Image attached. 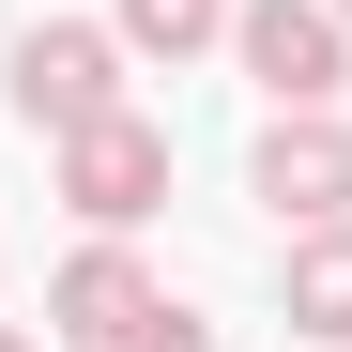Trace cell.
<instances>
[{"label":"cell","instance_id":"cell-8","mask_svg":"<svg viewBox=\"0 0 352 352\" xmlns=\"http://www.w3.org/2000/svg\"><path fill=\"white\" fill-rule=\"evenodd\" d=\"M107 352H214V322H199V307H184V291H153V307H138V322H123V337H107Z\"/></svg>","mask_w":352,"mask_h":352},{"label":"cell","instance_id":"cell-10","mask_svg":"<svg viewBox=\"0 0 352 352\" xmlns=\"http://www.w3.org/2000/svg\"><path fill=\"white\" fill-rule=\"evenodd\" d=\"M337 31H352V0H337Z\"/></svg>","mask_w":352,"mask_h":352},{"label":"cell","instance_id":"cell-6","mask_svg":"<svg viewBox=\"0 0 352 352\" xmlns=\"http://www.w3.org/2000/svg\"><path fill=\"white\" fill-rule=\"evenodd\" d=\"M291 337H322V352H352V214H322V230H291Z\"/></svg>","mask_w":352,"mask_h":352},{"label":"cell","instance_id":"cell-7","mask_svg":"<svg viewBox=\"0 0 352 352\" xmlns=\"http://www.w3.org/2000/svg\"><path fill=\"white\" fill-rule=\"evenodd\" d=\"M107 31H123V46H153V62H199V46L230 31V0H123Z\"/></svg>","mask_w":352,"mask_h":352},{"label":"cell","instance_id":"cell-2","mask_svg":"<svg viewBox=\"0 0 352 352\" xmlns=\"http://www.w3.org/2000/svg\"><path fill=\"white\" fill-rule=\"evenodd\" d=\"M46 153H62V214H77V230H138V214L168 199V123H138V107H107V123L46 138Z\"/></svg>","mask_w":352,"mask_h":352},{"label":"cell","instance_id":"cell-5","mask_svg":"<svg viewBox=\"0 0 352 352\" xmlns=\"http://www.w3.org/2000/svg\"><path fill=\"white\" fill-rule=\"evenodd\" d=\"M138 307H153V276H138V245H123V230H92V245L46 276V337H77V352H107Z\"/></svg>","mask_w":352,"mask_h":352},{"label":"cell","instance_id":"cell-4","mask_svg":"<svg viewBox=\"0 0 352 352\" xmlns=\"http://www.w3.org/2000/svg\"><path fill=\"white\" fill-rule=\"evenodd\" d=\"M245 184H261V214H276V230L352 214V123H337V107H276L261 153H245Z\"/></svg>","mask_w":352,"mask_h":352},{"label":"cell","instance_id":"cell-9","mask_svg":"<svg viewBox=\"0 0 352 352\" xmlns=\"http://www.w3.org/2000/svg\"><path fill=\"white\" fill-rule=\"evenodd\" d=\"M0 352H31V337H16V322H0Z\"/></svg>","mask_w":352,"mask_h":352},{"label":"cell","instance_id":"cell-3","mask_svg":"<svg viewBox=\"0 0 352 352\" xmlns=\"http://www.w3.org/2000/svg\"><path fill=\"white\" fill-rule=\"evenodd\" d=\"M230 46H245V77H261L276 107H337V92H352L337 0H230Z\"/></svg>","mask_w":352,"mask_h":352},{"label":"cell","instance_id":"cell-1","mask_svg":"<svg viewBox=\"0 0 352 352\" xmlns=\"http://www.w3.org/2000/svg\"><path fill=\"white\" fill-rule=\"evenodd\" d=\"M0 107H16L31 138H77L123 107V31H92V16H31L16 46H0Z\"/></svg>","mask_w":352,"mask_h":352}]
</instances>
